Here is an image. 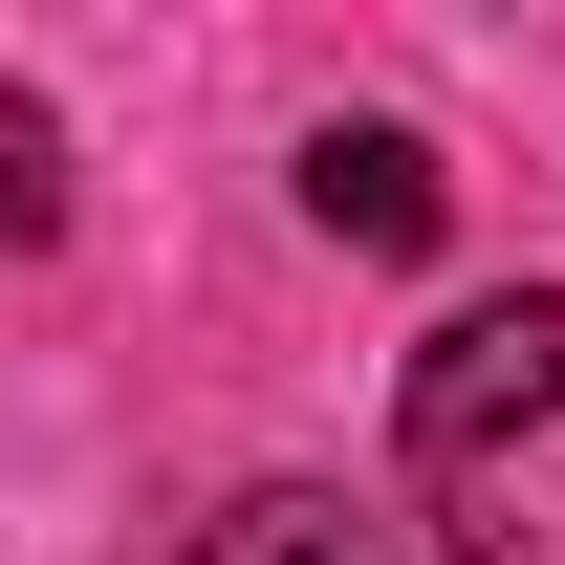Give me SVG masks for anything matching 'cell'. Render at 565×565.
<instances>
[{"mask_svg":"<svg viewBox=\"0 0 565 565\" xmlns=\"http://www.w3.org/2000/svg\"><path fill=\"white\" fill-rule=\"evenodd\" d=\"M392 435H414V479H500L522 435H565V282L457 305V327L392 370Z\"/></svg>","mask_w":565,"mask_h":565,"instance_id":"6da1fadb","label":"cell"},{"mask_svg":"<svg viewBox=\"0 0 565 565\" xmlns=\"http://www.w3.org/2000/svg\"><path fill=\"white\" fill-rule=\"evenodd\" d=\"M44 217H66V174H44V131H0V262H22Z\"/></svg>","mask_w":565,"mask_h":565,"instance_id":"277c9868","label":"cell"},{"mask_svg":"<svg viewBox=\"0 0 565 565\" xmlns=\"http://www.w3.org/2000/svg\"><path fill=\"white\" fill-rule=\"evenodd\" d=\"M196 565H414V544H392L370 500H327V479H262V500H239Z\"/></svg>","mask_w":565,"mask_h":565,"instance_id":"3957f363","label":"cell"},{"mask_svg":"<svg viewBox=\"0 0 565 565\" xmlns=\"http://www.w3.org/2000/svg\"><path fill=\"white\" fill-rule=\"evenodd\" d=\"M305 217H327L349 262H435V217H457V174H435L414 131H370V109H327V131H305Z\"/></svg>","mask_w":565,"mask_h":565,"instance_id":"7a4b0ae2","label":"cell"}]
</instances>
